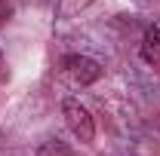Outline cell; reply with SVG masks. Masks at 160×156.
<instances>
[{
    "mask_svg": "<svg viewBox=\"0 0 160 156\" xmlns=\"http://www.w3.org/2000/svg\"><path fill=\"white\" fill-rule=\"evenodd\" d=\"M102 77V64L89 55H65L62 58V80L68 86H92Z\"/></svg>",
    "mask_w": 160,
    "mask_h": 156,
    "instance_id": "6da1fadb",
    "label": "cell"
},
{
    "mask_svg": "<svg viewBox=\"0 0 160 156\" xmlns=\"http://www.w3.org/2000/svg\"><path fill=\"white\" fill-rule=\"evenodd\" d=\"M62 113H65V126L71 129V135L77 138L80 144H92V138H96V122H92L89 110L80 104L77 98H65V101H62Z\"/></svg>",
    "mask_w": 160,
    "mask_h": 156,
    "instance_id": "7a4b0ae2",
    "label": "cell"
},
{
    "mask_svg": "<svg viewBox=\"0 0 160 156\" xmlns=\"http://www.w3.org/2000/svg\"><path fill=\"white\" fill-rule=\"evenodd\" d=\"M142 55L148 61H154V64L160 61V25L145 31V37H142Z\"/></svg>",
    "mask_w": 160,
    "mask_h": 156,
    "instance_id": "3957f363",
    "label": "cell"
},
{
    "mask_svg": "<svg viewBox=\"0 0 160 156\" xmlns=\"http://www.w3.org/2000/svg\"><path fill=\"white\" fill-rule=\"evenodd\" d=\"M9 77V71H6V61H3V52H0V83Z\"/></svg>",
    "mask_w": 160,
    "mask_h": 156,
    "instance_id": "277c9868",
    "label": "cell"
},
{
    "mask_svg": "<svg viewBox=\"0 0 160 156\" xmlns=\"http://www.w3.org/2000/svg\"><path fill=\"white\" fill-rule=\"evenodd\" d=\"M6 16H9V9H6V3H3V0H0V21L6 19Z\"/></svg>",
    "mask_w": 160,
    "mask_h": 156,
    "instance_id": "5b68a950",
    "label": "cell"
}]
</instances>
